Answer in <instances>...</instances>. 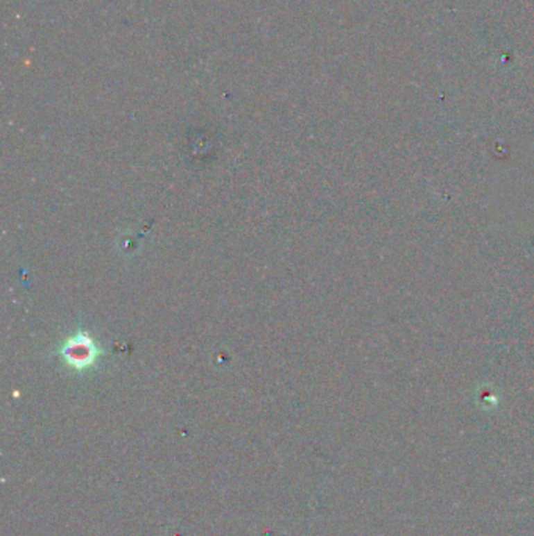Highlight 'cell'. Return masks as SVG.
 <instances>
[{"label": "cell", "mask_w": 534, "mask_h": 536, "mask_svg": "<svg viewBox=\"0 0 534 536\" xmlns=\"http://www.w3.org/2000/svg\"><path fill=\"white\" fill-rule=\"evenodd\" d=\"M91 356V350L88 344H76L69 346V353L68 358L76 359V361H82V362H88V359Z\"/></svg>", "instance_id": "6da1fadb"}]
</instances>
